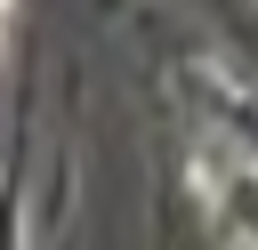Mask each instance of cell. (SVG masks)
I'll list each match as a JSON object with an SVG mask.
<instances>
[{
    "mask_svg": "<svg viewBox=\"0 0 258 250\" xmlns=\"http://www.w3.org/2000/svg\"><path fill=\"white\" fill-rule=\"evenodd\" d=\"M0 24H8V0H0Z\"/></svg>",
    "mask_w": 258,
    "mask_h": 250,
    "instance_id": "1",
    "label": "cell"
}]
</instances>
